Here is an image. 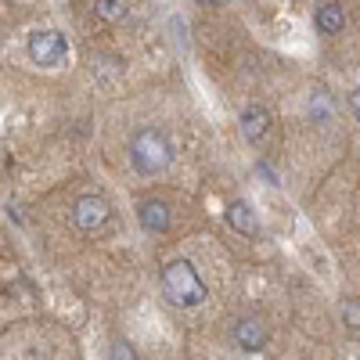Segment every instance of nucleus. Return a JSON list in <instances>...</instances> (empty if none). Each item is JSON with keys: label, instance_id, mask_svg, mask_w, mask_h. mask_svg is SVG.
I'll return each mask as SVG.
<instances>
[{"label": "nucleus", "instance_id": "6e6552de", "mask_svg": "<svg viewBox=\"0 0 360 360\" xmlns=\"http://www.w3.org/2000/svg\"><path fill=\"white\" fill-rule=\"evenodd\" d=\"M266 130H270V112H266L263 105H249V108H242V134H245V141L256 144Z\"/></svg>", "mask_w": 360, "mask_h": 360}, {"label": "nucleus", "instance_id": "0eeeda50", "mask_svg": "<svg viewBox=\"0 0 360 360\" xmlns=\"http://www.w3.org/2000/svg\"><path fill=\"white\" fill-rule=\"evenodd\" d=\"M227 224H231L238 234H249V238L259 234V217H256V209H252L249 202H231V205H227Z\"/></svg>", "mask_w": 360, "mask_h": 360}, {"label": "nucleus", "instance_id": "423d86ee", "mask_svg": "<svg viewBox=\"0 0 360 360\" xmlns=\"http://www.w3.org/2000/svg\"><path fill=\"white\" fill-rule=\"evenodd\" d=\"M137 217H141L144 231H152V234H162V231H169V224H173V213H169V205H166L162 198L141 202V205H137Z\"/></svg>", "mask_w": 360, "mask_h": 360}, {"label": "nucleus", "instance_id": "f257e3e1", "mask_svg": "<svg viewBox=\"0 0 360 360\" xmlns=\"http://www.w3.org/2000/svg\"><path fill=\"white\" fill-rule=\"evenodd\" d=\"M162 295L169 299L173 307L180 310H191L205 303V285L198 278V270L188 259H173L162 266Z\"/></svg>", "mask_w": 360, "mask_h": 360}, {"label": "nucleus", "instance_id": "9b49d317", "mask_svg": "<svg viewBox=\"0 0 360 360\" xmlns=\"http://www.w3.org/2000/svg\"><path fill=\"white\" fill-rule=\"evenodd\" d=\"M339 317H342V324H349V328L360 332V299L356 295H346L339 303Z\"/></svg>", "mask_w": 360, "mask_h": 360}, {"label": "nucleus", "instance_id": "39448f33", "mask_svg": "<svg viewBox=\"0 0 360 360\" xmlns=\"http://www.w3.org/2000/svg\"><path fill=\"white\" fill-rule=\"evenodd\" d=\"M234 342L242 346L245 353H259L266 346V324L259 317H242L234 324Z\"/></svg>", "mask_w": 360, "mask_h": 360}, {"label": "nucleus", "instance_id": "f8f14e48", "mask_svg": "<svg viewBox=\"0 0 360 360\" xmlns=\"http://www.w3.org/2000/svg\"><path fill=\"white\" fill-rule=\"evenodd\" d=\"M112 360H137V353L130 349V342L115 339V346H112Z\"/></svg>", "mask_w": 360, "mask_h": 360}, {"label": "nucleus", "instance_id": "ddd939ff", "mask_svg": "<svg viewBox=\"0 0 360 360\" xmlns=\"http://www.w3.org/2000/svg\"><path fill=\"white\" fill-rule=\"evenodd\" d=\"M310 115L328 119V98H324V90H317V98H314V105H310Z\"/></svg>", "mask_w": 360, "mask_h": 360}, {"label": "nucleus", "instance_id": "4468645a", "mask_svg": "<svg viewBox=\"0 0 360 360\" xmlns=\"http://www.w3.org/2000/svg\"><path fill=\"white\" fill-rule=\"evenodd\" d=\"M349 108H353V115L360 119V86H356L353 94H349Z\"/></svg>", "mask_w": 360, "mask_h": 360}, {"label": "nucleus", "instance_id": "20e7f679", "mask_svg": "<svg viewBox=\"0 0 360 360\" xmlns=\"http://www.w3.org/2000/svg\"><path fill=\"white\" fill-rule=\"evenodd\" d=\"M72 224L83 234H101L112 224V205L101 195H79L72 202Z\"/></svg>", "mask_w": 360, "mask_h": 360}, {"label": "nucleus", "instance_id": "7ed1b4c3", "mask_svg": "<svg viewBox=\"0 0 360 360\" xmlns=\"http://www.w3.org/2000/svg\"><path fill=\"white\" fill-rule=\"evenodd\" d=\"M25 51H29V62L40 65V69H62L69 62V44L58 29H37V33L29 37Z\"/></svg>", "mask_w": 360, "mask_h": 360}, {"label": "nucleus", "instance_id": "9d476101", "mask_svg": "<svg viewBox=\"0 0 360 360\" xmlns=\"http://www.w3.org/2000/svg\"><path fill=\"white\" fill-rule=\"evenodd\" d=\"M94 15L98 18H108V22H115V18H127V11H130V4L127 0H94Z\"/></svg>", "mask_w": 360, "mask_h": 360}, {"label": "nucleus", "instance_id": "f03ea898", "mask_svg": "<svg viewBox=\"0 0 360 360\" xmlns=\"http://www.w3.org/2000/svg\"><path fill=\"white\" fill-rule=\"evenodd\" d=\"M130 162H134V169H137V173H144V176L162 173V169L173 162L169 137H166L162 130H155V127L137 130V134H134V141H130Z\"/></svg>", "mask_w": 360, "mask_h": 360}, {"label": "nucleus", "instance_id": "1a4fd4ad", "mask_svg": "<svg viewBox=\"0 0 360 360\" xmlns=\"http://www.w3.org/2000/svg\"><path fill=\"white\" fill-rule=\"evenodd\" d=\"M342 22H346V15H342L339 4H321L317 8V29H321L324 37H335L339 29H342Z\"/></svg>", "mask_w": 360, "mask_h": 360}]
</instances>
